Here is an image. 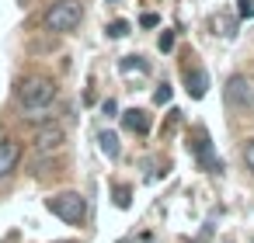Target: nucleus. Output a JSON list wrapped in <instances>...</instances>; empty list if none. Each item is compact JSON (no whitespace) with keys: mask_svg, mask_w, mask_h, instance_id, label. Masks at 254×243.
<instances>
[{"mask_svg":"<svg viewBox=\"0 0 254 243\" xmlns=\"http://www.w3.org/2000/svg\"><path fill=\"white\" fill-rule=\"evenodd\" d=\"M237 11H240V18H251L254 14V0H237Z\"/></svg>","mask_w":254,"mask_h":243,"instance_id":"16","label":"nucleus"},{"mask_svg":"<svg viewBox=\"0 0 254 243\" xmlns=\"http://www.w3.org/2000/svg\"><path fill=\"white\" fill-rule=\"evenodd\" d=\"M195 156H198V163L209 170V174H219V160H216V153H212V143H209V136H195Z\"/></svg>","mask_w":254,"mask_h":243,"instance_id":"8","label":"nucleus"},{"mask_svg":"<svg viewBox=\"0 0 254 243\" xmlns=\"http://www.w3.org/2000/svg\"><path fill=\"white\" fill-rule=\"evenodd\" d=\"M21 163V143L18 139H0V181H7Z\"/></svg>","mask_w":254,"mask_h":243,"instance_id":"6","label":"nucleus"},{"mask_svg":"<svg viewBox=\"0 0 254 243\" xmlns=\"http://www.w3.org/2000/svg\"><path fill=\"white\" fill-rule=\"evenodd\" d=\"M84 21V7L80 0H56V4L42 14V28L53 32V35H66V32H77Z\"/></svg>","mask_w":254,"mask_h":243,"instance_id":"2","label":"nucleus"},{"mask_svg":"<svg viewBox=\"0 0 254 243\" xmlns=\"http://www.w3.org/2000/svg\"><path fill=\"white\" fill-rule=\"evenodd\" d=\"M244 163H247V170H254V139H247V146H244Z\"/></svg>","mask_w":254,"mask_h":243,"instance_id":"15","label":"nucleus"},{"mask_svg":"<svg viewBox=\"0 0 254 243\" xmlns=\"http://www.w3.org/2000/svg\"><path fill=\"white\" fill-rule=\"evenodd\" d=\"M63 143H66V132H63V125H56V122L39 125L35 136H32V149H35L39 156H49V153L63 149Z\"/></svg>","mask_w":254,"mask_h":243,"instance_id":"4","label":"nucleus"},{"mask_svg":"<svg viewBox=\"0 0 254 243\" xmlns=\"http://www.w3.org/2000/svg\"><path fill=\"white\" fill-rule=\"evenodd\" d=\"M122 125H126L129 132H136V136H146V132H150V115L139 111V108H129V111L122 115Z\"/></svg>","mask_w":254,"mask_h":243,"instance_id":"9","label":"nucleus"},{"mask_svg":"<svg viewBox=\"0 0 254 243\" xmlns=\"http://www.w3.org/2000/svg\"><path fill=\"white\" fill-rule=\"evenodd\" d=\"M98 143H101V153H105L108 160H119V136H115V132L101 129V132H98Z\"/></svg>","mask_w":254,"mask_h":243,"instance_id":"10","label":"nucleus"},{"mask_svg":"<svg viewBox=\"0 0 254 243\" xmlns=\"http://www.w3.org/2000/svg\"><path fill=\"white\" fill-rule=\"evenodd\" d=\"M185 87H188V94H191L195 101L205 97V91H209V73L198 70V66H188V70H185Z\"/></svg>","mask_w":254,"mask_h":243,"instance_id":"7","label":"nucleus"},{"mask_svg":"<svg viewBox=\"0 0 254 243\" xmlns=\"http://www.w3.org/2000/svg\"><path fill=\"white\" fill-rule=\"evenodd\" d=\"M63 243H77V240H63Z\"/></svg>","mask_w":254,"mask_h":243,"instance_id":"19","label":"nucleus"},{"mask_svg":"<svg viewBox=\"0 0 254 243\" xmlns=\"http://www.w3.org/2000/svg\"><path fill=\"white\" fill-rule=\"evenodd\" d=\"M226 104L237 108V111H251V108H254V91H251L247 77L233 73V77L226 80Z\"/></svg>","mask_w":254,"mask_h":243,"instance_id":"5","label":"nucleus"},{"mask_svg":"<svg viewBox=\"0 0 254 243\" xmlns=\"http://www.w3.org/2000/svg\"><path fill=\"white\" fill-rule=\"evenodd\" d=\"M129 194H132L129 188H115V205H119V208H129V201H132Z\"/></svg>","mask_w":254,"mask_h":243,"instance_id":"14","label":"nucleus"},{"mask_svg":"<svg viewBox=\"0 0 254 243\" xmlns=\"http://www.w3.org/2000/svg\"><path fill=\"white\" fill-rule=\"evenodd\" d=\"M122 35H129V21H112L108 25V39H122Z\"/></svg>","mask_w":254,"mask_h":243,"instance_id":"12","label":"nucleus"},{"mask_svg":"<svg viewBox=\"0 0 254 243\" xmlns=\"http://www.w3.org/2000/svg\"><path fill=\"white\" fill-rule=\"evenodd\" d=\"M153 97H157V104H167V101H171V87H167V84H160Z\"/></svg>","mask_w":254,"mask_h":243,"instance_id":"18","label":"nucleus"},{"mask_svg":"<svg viewBox=\"0 0 254 243\" xmlns=\"http://www.w3.org/2000/svg\"><path fill=\"white\" fill-rule=\"evenodd\" d=\"M108 4H115V0H108Z\"/></svg>","mask_w":254,"mask_h":243,"instance_id":"20","label":"nucleus"},{"mask_svg":"<svg viewBox=\"0 0 254 243\" xmlns=\"http://www.w3.org/2000/svg\"><path fill=\"white\" fill-rule=\"evenodd\" d=\"M139 25H143V28H157V25H160V18H157L153 11H146V14L139 18Z\"/></svg>","mask_w":254,"mask_h":243,"instance_id":"17","label":"nucleus"},{"mask_svg":"<svg viewBox=\"0 0 254 243\" xmlns=\"http://www.w3.org/2000/svg\"><path fill=\"white\" fill-rule=\"evenodd\" d=\"M14 94H18V108H21V111H39V108H53L60 87H56L53 77L32 73V77H25V80L18 84Z\"/></svg>","mask_w":254,"mask_h":243,"instance_id":"1","label":"nucleus"},{"mask_svg":"<svg viewBox=\"0 0 254 243\" xmlns=\"http://www.w3.org/2000/svg\"><path fill=\"white\" fill-rule=\"evenodd\" d=\"M119 70H122V73H143V70H150V63H146L143 56H126V59L119 63Z\"/></svg>","mask_w":254,"mask_h":243,"instance_id":"11","label":"nucleus"},{"mask_svg":"<svg viewBox=\"0 0 254 243\" xmlns=\"http://www.w3.org/2000/svg\"><path fill=\"white\" fill-rule=\"evenodd\" d=\"M46 208L56 219H63L66 226H80L87 219V198L80 191H56V194L46 198Z\"/></svg>","mask_w":254,"mask_h":243,"instance_id":"3","label":"nucleus"},{"mask_svg":"<svg viewBox=\"0 0 254 243\" xmlns=\"http://www.w3.org/2000/svg\"><path fill=\"white\" fill-rule=\"evenodd\" d=\"M157 49H160V52H171V49H174V32H164V35L157 39Z\"/></svg>","mask_w":254,"mask_h":243,"instance_id":"13","label":"nucleus"}]
</instances>
